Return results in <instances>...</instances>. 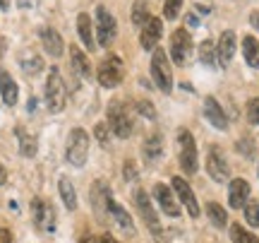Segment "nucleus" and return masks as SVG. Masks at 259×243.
I'll use <instances>...</instances> for the list:
<instances>
[{
    "label": "nucleus",
    "mask_w": 259,
    "mask_h": 243,
    "mask_svg": "<svg viewBox=\"0 0 259 243\" xmlns=\"http://www.w3.org/2000/svg\"><path fill=\"white\" fill-rule=\"evenodd\" d=\"M65 103H67V89H65L63 75L58 67H53L46 80V106L51 113H60L65 109Z\"/></svg>",
    "instance_id": "1"
},
{
    "label": "nucleus",
    "mask_w": 259,
    "mask_h": 243,
    "mask_svg": "<svg viewBox=\"0 0 259 243\" xmlns=\"http://www.w3.org/2000/svg\"><path fill=\"white\" fill-rule=\"evenodd\" d=\"M65 157L72 166L82 168L87 164V157H89V132L82 130V128H74L67 135V154Z\"/></svg>",
    "instance_id": "2"
},
{
    "label": "nucleus",
    "mask_w": 259,
    "mask_h": 243,
    "mask_svg": "<svg viewBox=\"0 0 259 243\" xmlns=\"http://www.w3.org/2000/svg\"><path fill=\"white\" fill-rule=\"evenodd\" d=\"M151 77H154V82H156L161 92L170 94V89H173V73H170V65H168L166 51H161V48H156L154 56H151Z\"/></svg>",
    "instance_id": "3"
},
{
    "label": "nucleus",
    "mask_w": 259,
    "mask_h": 243,
    "mask_svg": "<svg viewBox=\"0 0 259 243\" xmlns=\"http://www.w3.org/2000/svg\"><path fill=\"white\" fill-rule=\"evenodd\" d=\"M178 147H180V166L187 176L197 173V145H194V137L190 135V130L180 128L178 130Z\"/></svg>",
    "instance_id": "4"
},
{
    "label": "nucleus",
    "mask_w": 259,
    "mask_h": 243,
    "mask_svg": "<svg viewBox=\"0 0 259 243\" xmlns=\"http://www.w3.org/2000/svg\"><path fill=\"white\" fill-rule=\"evenodd\" d=\"M115 34H118L115 17H113L103 5H99V8H96V37H99V44H101L103 48H108L113 44Z\"/></svg>",
    "instance_id": "5"
},
{
    "label": "nucleus",
    "mask_w": 259,
    "mask_h": 243,
    "mask_svg": "<svg viewBox=\"0 0 259 243\" xmlns=\"http://www.w3.org/2000/svg\"><path fill=\"white\" fill-rule=\"evenodd\" d=\"M122 63L118 56H111L106 58L101 65H99V73H96V77H99V82H101V87H106V89H113V87H118V84L122 82Z\"/></svg>",
    "instance_id": "6"
},
{
    "label": "nucleus",
    "mask_w": 259,
    "mask_h": 243,
    "mask_svg": "<svg viewBox=\"0 0 259 243\" xmlns=\"http://www.w3.org/2000/svg\"><path fill=\"white\" fill-rule=\"evenodd\" d=\"M31 217L34 224L44 231H56V210L51 207V202H46L44 197H34L31 200Z\"/></svg>",
    "instance_id": "7"
},
{
    "label": "nucleus",
    "mask_w": 259,
    "mask_h": 243,
    "mask_svg": "<svg viewBox=\"0 0 259 243\" xmlns=\"http://www.w3.org/2000/svg\"><path fill=\"white\" fill-rule=\"evenodd\" d=\"M206 171L209 176L216 181V183H226L228 176H231V168H228V161L223 157L221 147H211L209 154H206Z\"/></svg>",
    "instance_id": "8"
},
{
    "label": "nucleus",
    "mask_w": 259,
    "mask_h": 243,
    "mask_svg": "<svg viewBox=\"0 0 259 243\" xmlns=\"http://www.w3.org/2000/svg\"><path fill=\"white\" fill-rule=\"evenodd\" d=\"M192 51V39L187 34V29H176L170 37V58L176 65H185L187 56Z\"/></svg>",
    "instance_id": "9"
},
{
    "label": "nucleus",
    "mask_w": 259,
    "mask_h": 243,
    "mask_svg": "<svg viewBox=\"0 0 259 243\" xmlns=\"http://www.w3.org/2000/svg\"><path fill=\"white\" fill-rule=\"evenodd\" d=\"M108 123H111V130L120 137V140H125V137H130L132 135V123H130L127 113H125V106L122 103H111L108 106Z\"/></svg>",
    "instance_id": "10"
},
{
    "label": "nucleus",
    "mask_w": 259,
    "mask_h": 243,
    "mask_svg": "<svg viewBox=\"0 0 259 243\" xmlns=\"http://www.w3.org/2000/svg\"><path fill=\"white\" fill-rule=\"evenodd\" d=\"M135 202H137V210H139V215H142V219H144L147 226L151 229V234L161 236V224H158V217H156V212H154V207H151L149 195L144 190H137V193H135Z\"/></svg>",
    "instance_id": "11"
},
{
    "label": "nucleus",
    "mask_w": 259,
    "mask_h": 243,
    "mask_svg": "<svg viewBox=\"0 0 259 243\" xmlns=\"http://www.w3.org/2000/svg\"><path fill=\"white\" fill-rule=\"evenodd\" d=\"M173 190H176V195L183 200V205L187 207L190 217H199V205H197V197H194L192 188L187 186L185 178H180V176L173 178Z\"/></svg>",
    "instance_id": "12"
},
{
    "label": "nucleus",
    "mask_w": 259,
    "mask_h": 243,
    "mask_svg": "<svg viewBox=\"0 0 259 243\" xmlns=\"http://www.w3.org/2000/svg\"><path fill=\"white\" fill-rule=\"evenodd\" d=\"M161 31H163V24H161V19L158 17H151L147 19V24L142 27V37H139V44L144 51H151V48L158 44V39H161Z\"/></svg>",
    "instance_id": "13"
},
{
    "label": "nucleus",
    "mask_w": 259,
    "mask_h": 243,
    "mask_svg": "<svg viewBox=\"0 0 259 243\" xmlns=\"http://www.w3.org/2000/svg\"><path fill=\"white\" fill-rule=\"evenodd\" d=\"M247 197H250V186L245 178H233L231 188H228V202L233 210H242L247 205Z\"/></svg>",
    "instance_id": "14"
},
{
    "label": "nucleus",
    "mask_w": 259,
    "mask_h": 243,
    "mask_svg": "<svg viewBox=\"0 0 259 243\" xmlns=\"http://www.w3.org/2000/svg\"><path fill=\"white\" fill-rule=\"evenodd\" d=\"M204 116H206V121L211 123L213 128H219V130H226V128H228V118H226L223 109L219 106V101H216L213 96H206V99H204Z\"/></svg>",
    "instance_id": "15"
},
{
    "label": "nucleus",
    "mask_w": 259,
    "mask_h": 243,
    "mask_svg": "<svg viewBox=\"0 0 259 243\" xmlns=\"http://www.w3.org/2000/svg\"><path fill=\"white\" fill-rule=\"evenodd\" d=\"M154 195H156L158 205H161V210H163L168 217H178V215H180V207H178L176 197H173V190H168V186L156 183V186H154Z\"/></svg>",
    "instance_id": "16"
},
{
    "label": "nucleus",
    "mask_w": 259,
    "mask_h": 243,
    "mask_svg": "<svg viewBox=\"0 0 259 243\" xmlns=\"http://www.w3.org/2000/svg\"><path fill=\"white\" fill-rule=\"evenodd\" d=\"M41 44H44L48 56H53V58L63 56V39H60V34H58L53 27L41 29Z\"/></svg>",
    "instance_id": "17"
},
{
    "label": "nucleus",
    "mask_w": 259,
    "mask_h": 243,
    "mask_svg": "<svg viewBox=\"0 0 259 243\" xmlns=\"http://www.w3.org/2000/svg\"><path fill=\"white\" fill-rule=\"evenodd\" d=\"M219 63H221L223 67L231 65L233 56H235V34L233 31H223L221 34V41H219Z\"/></svg>",
    "instance_id": "18"
},
{
    "label": "nucleus",
    "mask_w": 259,
    "mask_h": 243,
    "mask_svg": "<svg viewBox=\"0 0 259 243\" xmlns=\"http://www.w3.org/2000/svg\"><path fill=\"white\" fill-rule=\"evenodd\" d=\"M108 212L113 215V219L118 222V226H120L125 234H135V224H132V217L125 212V207L122 205H118L115 200H108V207H106Z\"/></svg>",
    "instance_id": "19"
},
{
    "label": "nucleus",
    "mask_w": 259,
    "mask_h": 243,
    "mask_svg": "<svg viewBox=\"0 0 259 243\" xmlns=\"http://www.w3.org/2000/svg\"><path fill=\"white\" fill-rule=\"evenodd\" d=\"M17 92H19L17 82L0 67V94H3V101L8 103V106H15L17 103Z\"/></svg>",
    "instance_id": "20"
},
{
    "label": "nucleus",
    "mask_w": 259,
    "mask_h": 243,
    "mask_svg": "<svg viewBox=\"0 0 259 243\" xmlns=\"http://www.w3.org/2000/svg\"><path fill=\"white\" fill-rule=\"evenodd\" d=\"M19 65H22V70H24L29 77H34L44 70V60H41V56H38L36 51H22Z\"/></svg>",
    "instance_id": "21"
},
{
    "label": "nucleus",
    "mask_w": 259,
    "mask_h": 243,
    "mask_svg": "<svg viewBox=\"0 0 259 243\" xmlns=\"http://www.w3.org/2000/svg\"><path fill=\"white\" fill-rule=\"evenodd\" d=\"M77 31H79V39H82V44L89 51H94V31H92V17L82 12V15H77Z\"/></svg>",
    "instance_id": "22"
},
{
    "label": "nucleus",
    "mask_w": 259,
    "mask_h": 243,
    "mask_svg": "<svg viewBox=\"0 0 259 243\" xmlns=\"http://www.w3.org/2000/svg\"><path fill=\"white\" fill-rule=\"evenodd\" d=\"M70 56H72V67L79 73V77H82V80H92V65H89V60H87L82 48L72 46Z\"/></svg>",
    "instance_id": "23"
},
{
    "label": "nucleus",
    "mask_w": 259,
    "mask_h": 243,
    "mask_svg": "<svg viewBox=\"0 0 259 243\" xmlns=\"http://www.w3.org/2000/svg\"><path fill=\"white\" fill-rule=\"evenodd\" d=\"M15 135H17V140H19V152H22L24 157H36V150H38L36 137H31L24 128H17Z\"/></svg>",
    "instance_id": "24"
},
{
    "label": "nucleus",
    "mask_w": 259,
    "mask_h": 243,
    "mask_svg": "<svg viewBox=\"0 0 259 243\" xmlns=\"http://www.w3.org/2000/svg\"><path fill=\"white\" fill-rule=\"evenodd\" d=\"M92 200H94V205H96V210H99V212H103V210L108 207L111 193H108L106 181H96V183H94V188H92Z\"/></svg>",
    "instance_id": "25"
},
{
    "label": "nucleus",
    "mask_w": 259,
    "mask_h": 243,
    "mask_svg": "<svg viewBox=\"0 0 259 243\" xmlns=\"http://www.w3.org/2000/svg\"><path fill=\"white\" fill-rule=\"evenodd\" d=\"M242 53L250 67H259V41L254 37H245L242 39Z\"/></svg>",
    "instance_id": "26"
},
{
    "label": "nucleus",
    "mask_w": 259,
    "mask_h": 243,
    "mask_svg": "<svg viewBox=\"0 0 259 243\" xmlns=\"http://www.w3.org/2000/svg\"><path fill=\"white\" fill-rule=\"evenodd\" d=\"M58 188H60V197H63L65 207H67V210H77V193H74L72 181H70V178H60Z\"/></svg>",
    "instance_id": "27"
},
{
    "label": "nucleus",
    "mask_w": 259,
    "mask_h": 243,
    "mask_svg": "<svg viewBox=\"0 0 259 243\" xmlns=\"http://www.w3.org/2000/svg\"><path fill=\"white\" fill-rule=\"evenodd\" d=\"M206 215H209V219H211V224L216 226V229H223V226L228 224V212H226L219 202H209V205H206Z\"/></svg>",
    "instance_id": "28"
},
{
    "label": "nucleus",
    "mask_w": 259,
    "mask_h": 243,
    "mask_svg": "<svg viewBox=\"0 0 259 243\" xmlns=\"http://www.w3.org/2000/svg\"><path fill=\"white\" fill-rule=\"evenodd\" d=\"M144 157H147V161H156L161 157V137L158 135H151L144 142Z\"/></svg>",
    "instance_id": "29"
},
{
    "label": "nucleus",
    "mask_w": 259,
    "mask_h": 243,
    "mask_svg": "<svg viewBox=\"0 0 259 243\" xmlns=\"http://www.w3.org/2000/svg\"><path fill=\"white\" fill-rule=\"evenodd\" d=\"M231 238H233V243H259L257 236L250 234V231H245L240 224L231 226Z\"/></svg>",
    "instance_id": "30"
},
{
    "label": "nucleus",
    "mask_w": 259,
    "mask_h": 243,
    "mask_svg": "<svg viewBox=\"0 0 259 243\" xmlns=\"http://www.w3.org/2000/svg\"><path fill=\"white\" fill-rule=\"evenodd\" d=\"M149 17H151V15H149V10H147V3H144V0H135V5H132V22L144 27Z\"/></svg>",
    "instance_id": "31"
},
{
    "label": "nucleus",
    "mask_w": 259,
    "mask_h": 243,
    "mask_svg": "<svg viewBox=\"0 0 259 243\" xmlns=\"http://www.w3.org/2000/svg\"><path fill=\"white\" fill-rule=\"evenodd\" d=\"M216 51H213V44L211 41H202L199 44V58H202V63H206V65H213L216 63Z\"/></svg>",
    "instance_id": "32"
},
{
    "label": "nucleus",
    "mask_w": 259,
    "mask_h": 243,
    "mask_svg": "<svg viewBox=\"0 0 259 243\" xmlns=\"http://www.w3.org/2000/svg\"><path fill=\"white\" fill-rule=\"evenodd\" d=\"M245 219H247L250 226H259V202L257 200H252V202L245 205Z\"/></svg>",
    "instance_id": "33"
},
{
    "label": "nucleus",
    "mask_w": 259,
    "mask_h": 243,
    "mask_svg": "<svg viewBox=\"0 0 259 243\" xmlns=\"http://www.w3.org/2000/svg\"><path fill=\"white\" fill-rule=\"evenodd\" d=\"M180 8H183V0H166L163 3V15L166 19H176L180 15Z\"/></svg>",
    "instance_id": "34"
},
{
    "label": "nucleus",
    "mask_w": 259,
    "mask_h": 243,
    "mask_svg": "<svg viewBox=\"0 0 259 243\" xmlns=\"http://www.w3.org/2000/svg\"><path fill=\"white\" fill-rule=\"evenodd\" d=\"M137 111L144 116V118H149V121H154L156 118V109H154V103H149V101H137Z\"/></svg>",
    "instance_id": "35"
},
{
    "label": "nucleus",
    "mask_w": 259,
    "mask_h": 243,
    "mask_svg": "<svg viewBox=\"0 0 259 243\" xmlns=\"http://www.w3.org/2000/svg\"><path fill=\"white\" fill-rule=\"evenodd\" d=\"M94 137L101 142V147H108V130H106V123H99L94 128Z\"/></svg>",
    "instance_id": "36"
},
{
    "label": "nucleus",
    "mask_w": 259,
    "mask_h": 243,
    "mask_svg": "<svg viewBox=\"0 0 259 243\" xmlns=\"http://www.w3.org/2000/svg\"><path fill=\"white\" fill-rule=\"evenodd\" d=\"M247 113H250V121L259 125V99H252V101L247 103Z\"/></svg>",
    "instance_id": "37"
},
{
    "label": "nucleus",
    "mask_w": 259,
    "mask_h": 243,
    "mask_svg": "<svg viewBox=\"0 0 259 243\" xmlns=\"http://www.w3.org/2000/svg\"><path fill=\"white\" fill-rule=\"evenodd\" d=\"M125 178H127V181H135V178H137V171H135V164H132V161H125Z\"/></svg>",
    "instance_id": "38"
},
{
    "label": "nucleus",
    "mask_w": 259,
    "mask_h": 243,
    "mask_svg": "<svg viewBox=\"0 0 259 243\" xmlns=\"http://www.w3.org/2000/svg\"><path fill=\"white\" fill-rule=\"evenodd\" d=\"M0 243H12V234L8 229H0Z\"/></svg>",
    "instance_id": "39"
},
{
    "label": "nucleus",
    "mask_w": 259,
    "mask_h": 243,
    "mask_svg": "<svg viewBox=\"0 0 259 243\" xmlns=\"http://www.w3.org/2000/svg\"><path fill=\"white\" fill-rule=\"evenodd\" d=\"M99 243H120V241H115L111 234H103V236H99Z\"/></svg>",
    "instance_id": "40"
},
{
    "label": "nucleus",
    "mask_w": 259,
    "mask_h": 243,
    "mask_svg": "<svg viewBox=\"0 0 259 243\" xmlns=\"http://www.w3.org/2000/svg\"><path fill=\"white\" fill-rule=\"evenodd\" d=\"M250 22H252V27H254V29H259V12H252Z\"/></svg>",
    "instance_id": "41"
},
{
    "label": "nucleus",
    "mask_w": 259,
    "mask_h": 243,
    "mask_svg": "<svg viewBox=\"0 0 259 243\" xmlns=\"http://www.w3.org/2000/svg\"><path fill=\"white\" fill-rule=\"evenodd\" d=\"M187 22H190V27H197V24H199L197 15H187Z\"/></svg>",
    "instance_id": "42"
},
{
    "label": "nucleus",
    "mask_w": 259,
    "mask_h": 243,
    "mask_svg": "<svg viewBox=\"0 0 259 243\" xmlns=\"http://www.w3.org/2000/svg\"><path fill=\"white\" fill-rule=\"evenodd\" d=\"M8 181V171H5V166H0V186Z\"/></svg>",
    "instance_id": "43"
},
{
    "label": "nucleus",
    "mask_w": 259,
    "mask_h": 243,
    "mask_svg": "<svg viewBox=\"0 0 259 243\" xmlns=\"http://www.w3.org/2000/svg\"><path fill=\"white\" fill-rule=\"evenodd\" d=\"M10 8V0H0V10H8Z\"/></svg>",
    "instance_id": "44"
},
{
    "label": "nucleus",
    "mask_w": 259,
    "mask_h": 243,
    "mask_svg": "<svg viewBox=\"0 0 259 243\" xmlns=\"http://www.w3.org/2000/svg\"><path fill=\"white\" fill-rule=\"evenodd\" d=\"M82 243H92V241H89V238H84V241Z\"/></svg>",
    "instance_id": "45"
}]
</instances>
